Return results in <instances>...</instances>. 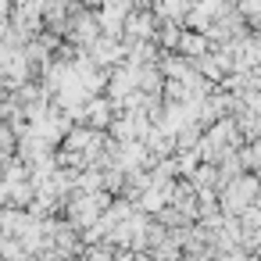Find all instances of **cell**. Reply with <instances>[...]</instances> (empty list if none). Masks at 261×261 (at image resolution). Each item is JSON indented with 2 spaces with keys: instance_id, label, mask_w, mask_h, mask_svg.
Here are the masks:
<instances>
[{
  "instance_id": "cell-1",
  "label": "cell",
  "mask_w": 261,
  "mask_h": 261,
  "mask_svg": "<svg viewBox=\"0 0 261 261\" xmlns=\"http://www.w3.org/2000/svg\"><path fill=\"white\" fill-rule=\"evenodd\" d=\"M218 197H222V211L225 215H243L257 197H261V175H236V179H225L218 186Z\"/></svg>"
},
{
  "instance_id": "cell-2",
  "label": "cell",
  "mask_w": 261,
  "mask_h": 261,
  "mask_svg": "<svg viewBox=\"0 0 261 261\" xmlns=\"http://www.w3.org/2000/svg\"><path fill=\"white\" fill-rule=\"evenodd\" d=\"M115 118H118V104H115L108 93H97V97L86 104V115H83V122L93 125V129H108Z\"/></svg>"
},
{
  "instance_id": "cell-3",
  "label": "cell",
  "mask_w": 261,
  "mask_h": 261,
  "mask_svg": "<svg viewBox=\"0 0 261 261\" xmlns=\"http://www.w3.org/2000/svg\"><path fill=\"white\" fill-rule=\"evenodd\" d=\"M211 50V40H207V33H197V29H190V33H182V43H179V54H186L190 61H197V58H204Z\"/></svg>"
},
{
  "instance_id": "cell-4",
  "label": "cell",
  "mask_w": 261,
  "mask_h": 261,
  "mask_svg": "<svg viewBox=\"0 0 261 261\" xmlns=\"http://www.w3.org/2000/svg\"><path fill=\"white\" fill-rule=\"evenodd\" d=\"M108 133H111V140H118V143L140 140V136H136V122H133V115H118V118L108 125Z\"/></svg>"
},
{
  "instance_id": "cell-5",
  "label": "cell",
  "mask_w": 261,
  "mask_h": 261,
  "mask_svg": "<svg viewBox=\"0 0 261 261\" xmlns=\"http://www.w3.org/2000/svg\"><path fill=\"white\" fill-rule=\"evenodd\" d=\"M158 36H161V47H165V50H179V43H182V29H172V25L161 29Z\"/></svg>"
},
{
  "instance_id": "cell-6",
  "label": "cell",
  "mask_w": 261,
  "mask_h": 261,
  "mask_svg": "<svg viewBox=\"0 0 261 261\" xmlns=\"http://www.w3.org/2000/svg\"><path fill=\"white\" fill-rule=\"evenodd\" d=\"M161 15H165V18H179V15H182V0H165V4H161Z\"/></svg>"
},
{
  "instance_id": "cell-7",
  "label": "cell",
  "mask_w": 261,
  "mask_h": 261,
  "mask_svg": "<svg viewBox=\"0 0 261 261\" xmlns=\"http://www.w3.org/2000/svg\"><path fill=\"white\" fill-rule=\"evenodd\" d=\"M250 47H254V61H257V68H261V36H257Z\"/></svg>"
}]
</instances>
